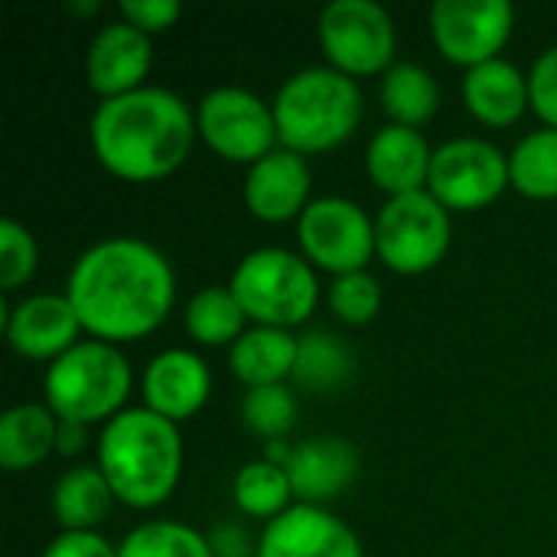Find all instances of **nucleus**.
I'll list each match as a JSON object with an SVG mask.
<instances>
[{"label": "nucleus", "mask_w": 557, "mask_h": 557, "mask_svg": "<svg viewBox=\"0 0 557 557\" xmlns=\"http://www.w3.org/2000/svg\"><path fill=\"white\" fill-rule=\"evenodd\" d=\"M111 499L101 467H75L52 486V512L65 532H91L108 516Z\"/></svg>", "instance_id": "obj_23"}, {"label": "nucleus", "mask_w": 557, "mask_h": 557, "mask_svg": "<svg viewBox=\"0 0 557 557\" xmlns=\"http://www.w3.org/2000/svg\"><path fill=\"white\" fill-rule=\"evenodd\" d=\"M320 42L333 69L375 75L392 69L395 23L375 0H333L320 13Z\"/></svg>", "instance_id": "obj_8"}, {"label": "nucleus", "mask_w": 557, "mask_h": 557, "mask_svg": "<svg viewBox=\"0 0 557 557\" xmlns=\"http://www.w3.org/2000/svg\"><path fill=\"white\" fill-rule=\"evenodd\" d=\"M509 183V157L490 140L454 137L434 150L428 186L444 209H483Z\"/></svg>", "instance_id": "obj_11"}, {"label": "nucleus", "mask_w": 557, "mask_h": 557, "mask_svg": "<svg viewBox=\"0 0 557 557\" xmlns=\"http://www.w3.org/2000/svg\"><path fill=\"white\" fill-rule=\"evenodd\" d=\"M98 467L114 499L124 506H160L180 483L183 470V441L176 421L150 408H127L114 414L98 441Z\"/></svg>", "instance_id": "obj_3"}, {"label": "nucleus", "mask_w": 557, "mask_h": 557, "mask_svg": "<svg viewBox=\"0 0 557 557\" xmlns=\"http://www.w3.org/2000/svg\"><path fill=\"white\" fill-rule=\"evenodd\" d=\"M330 307L346 323H369L382 307V287L369 271L339 274L330 287Z\"/></svg>", "instance_id": "obj_31"}, {"label": "nucleus", "mask_w": 557, "mask_h": 557, "mask_svg": "<svg viewBox=\"0 0 557 557\" xmlns=\"http://www.w3.org/2000/svg\"><path fill=\"white\" fill-rule=\"evenodd\" d=\"M131 392V366L121 349L101 339L75 343L46 372V401L59 421L91 424L121 414Z\"/></svg>", "instance_id": "obj_5"}, {"label": "nucleus", "mask_w": 557, "mask_h": 557, "mask_svg": "<svg viewBox=\"0 0 557 557\" xmlns=\"http://www.w3.org/2000/svg\"><path fill=\"white\" fill-rule=\"evenodd\" d=\"M352 372V352L326 330H310L297 336L294 379L310 392H333Z\"/></svg>", "instance_id": "obj_25"}, {"label": "nucleus", "mask_w": 557, "mask_h": 557, "mask_svg": "<svg viewBox=\"0 0 557 557\" xmlns=\"http://www.w3.org/2000/svg\"><path fill=\"white\" fill-rule=\"evenodd\" d=\"M209 388H212L209 366L189 349H166L153 356L144 372L147 408L170 421L193 418L206 405Z\"/></svg>", "instance_id": "obj_17"}, {"label": "nucleus", "mask_w": 557, "mask_h": 557, "mask_svg": "<svg viewBox=\"0 0 557 557\" xmlns=\"http://www.w3.org/2000/svg\"><path fill=\"white\" fill-rule=\"evenodd\" d=\"M242 418L245 428L255 431L258 437L277 441L287 434L297 421V401L284 385H264V388H248L242 401Z\"/></svg>", "instance_id": "obj_30"}, {"label": "nucleus", "mask_w": 557, "mask_h": 557, "mask_svg": "<svg viewBox=\"0 0 557 557\" xmlns=\"http://www.w3.org/2000/svg\"><path fill=\"white\" fill-rule=\"evenodd\" d=\"M209 545H212V555L215 557H248L251 552V542H248V532L235 522H222L212 529L209 535Z\"/></svg>", "instance_id": "obj_36"}, {"label": "nucleus", "mask_w": 557, "mask_h": 557, "mask_svg": "<svg viewBox=\"0 0 557 557\" xmlns=\"http://www.w3.org/2000/svg\"><path fill=\"white\" fill-rule=\"evenodd\" d=\"M228 287L242 304L245 317L277 330L304 323L320 297V284L310 261L287 248H258L245 255Z\"/></svg>", "instance_id": "obj_6"}, {"label": "nucleus", "mask_w": 557, "mask_h": 557, "mask_svg": "<svg viewBox=\"0 0 557 557\" xmlns=\"http://www.w3.org/2000/svg\"><path fill=\"white\" fill-rule=\"evenodd\" d=\"M245 310L232 287H202L186 304V330L202 346H225L242 336Z\"/></svg>", "instance_id": "obj_27"}, {"label": "nucleus", "mask_w": 557, "mask_h": 557, "mask_svg": "<svg viewBox=\"0 0 557 557\" xmlns=\"http://www.w3.org/2000/svg\"><path fill=\"white\" fill-rule=\"evenodd\" d=\"M82 447H85V424H75V421H59L55 450H62V454H78Z\"/></svg>", "instance_id": "obj_37"}, {"label": "nucleus", "mask_w": 557, "mask_h": 557, "mask_svg": "<svg viewBox=\"0 0 557 557\" xmlns=\"http://www.w3.org/2000/svg\"><path fill=\"white\" fill-rule=\"evenodd\" d=\"M509 180L532 199L557 196V127L532 131L509 153Z\"/></svg>", "instance_id": "obj_26"}, {"label": "nucleus", "mask_w": 557, "mask_h": 557, "mask_svg": "<svg viewBox=\"0 0 557 557\" xmlns=\"http://www.w3.org/2000/svg\"><path fill=\"white\" fill-rule=\"evenodd\" d=\"M359 457L343 437H310L297 444L284 463L290 490L300 503L320 506L336 499L356 476Z\"/></svg>", "instance_id": "obj_18"}, {"label": "nucleus", "mask_w": 557, "mask_h": 557, "mask_svg": "<svg viewBox=\"0 0 557 557\" xmlns=\"http://www.w3.org/2000/svg\"><path fill=\"white\" fill-rule=\"evenodd\" d=\"M59 437V418L42 405H16L0 418V463L7 470H29L42 463Z\"/></svg>", "instance_id": "obj_22"}, {"label": "nucleus", "mask_w": 557, "mask_h": 557, "mask_svg": "<svg viewBox=\"0 0 557 557\" xmlns=\"http://www.w3.org/2000/svg\"><path fill=\"white\" fill-rule=\"evenodd\" d=\"M117 557H215L206 535L183 522H147L134 529L121 545Z\"/></svg>", "instance_id": "obj_29"}, {"label": "nucleus", "mask_w": 557, "mask_h": 557, "mask_svg": "<svg viewBox=\"0 0 557 557\" xmlns=\"http://www.w3.org/2000/svg\"><path fill=\"white\" fill-rule=\"evenodd\" d=\"M72 10H78V13H91V10H98V3H72Z\"/></svg>", "instance_id": "obj_38"}, {"label": "nucleus", "mask_w": 557, "mask_h": 557, "mask_svg": "<svg viewBox=\"0 0 557 557\" xmlns=\"http://www.w3.org/2000/svg\"><path fill=\"white\" fill-rule=\"evenodd\" d=\"M431 160H434V150L428 147L424 134L405 124H388L375 131V137L369 140V153H366L372 183L392 196L418 193L421 183H428L431 176Z\"/></svg>", "instance_id": "obj_19"}, {"label": "nucleus", "mask_w": 557, "mask_h": 557, "mask_svg": "<svg viewBox=\"0 0 557 557\" xmlns=\"http://www.w3.org/2000/svg\"><path fill=\"white\" fill-rule=\"evenodd\" d=\"M176 281L170 261L144 238L117 235L91 245L69 274L82 330L101 343H127L153 333L173 307Z\"/></svg>", "instance_id": "obj_1"}, {"label": "nucleus", "mask_w": 557, "mask_h": 557, "mask_svg": "<svg viewBox=\"0 0 557 557\" xmlns=\"http://www.w3.org/2000/svg\"><path fill=\"white\" fill-rule=\"evenodd\" d=\"M121 13L127 16V23H134L144 33H160L166 26L176 23L180 16V3L176 0H121Z\"/></svg>", "instance_id": "obj_34"}, {"label": "nucleus", "mask_w": 557, "mask_h": 557, "mask_svg": "<svg viewBox=\"0 0 557 557\" xmlns=\"http://www.w3.org/2000/svg\"><path fill=\"white\" fill-rule=\"evenodd\" d=\"M467 108L493 127H506L522 117L529 101V75H522L509 59H490L473 65L463 78Z\"/></svg>", "instance_id": "obj_20"}, {"label": "nucleus", "mask_w": 557, "mask_h": 557, "mask_svg": "<svg viewBox=\"0 0 557 557\" xmlns=\"http://www.w3.org/2000/svg\"><path fill=\"white\" fill-rule=\"evenodd\" d=\"M232 372L248 388L281 385L287 375H294L297 366V336L277 326H255L245 330L228 352Z\"/></svg>", "instance_id": "obj_21"}, {"label": "nucleus", "mask_w": 557, "mask_h": 557, "mask_svg": "<svg viewBox=\"0 0 557 557\" xmlns=\"http://www.w3.org/2000/svg\"><path fill=\"white\" fill-rule=\"evenodd\" d=\"M450 248V209L431 189L392 196L375 219V251L398 274L431 271Z\"/></svg>", "instance_id": "obj_7"}, {"label": "nucleus", "mask_w": 557, "mask_h": 557, "mask_svg": "<svg viewBox=\"0 0 557 557\" xmlns=\"http://www.w3.org/2000/svg\"><path fill=\"white\" fill-rule=\"evenodd\" d=\"M258 557H362V548L343 519L300 503L268 522Z\"/></svg>", "instance_id": "obj_13"}, {"label": "nucleus", "mask_w": 557, "mask_h": 557, "mask_svg": "<svg viewBox=\"0 0 557 557\" xmlns=\"http://www.w3.org/2000/svg\"><path fill=\"white\" fill-rule=\"evenodd\" d=\"M153 62V46L144 29L134 23H108L104 29L95 33L88 46V82L98 95L117 98L147 78Z\"/></svg>", "instance_id": "obj_15"}, {"label": "nucleus", "mask_w": 557, "mask_h": 557, "mask_svg": "<svg viewBox=\"0 0 557 557\" xmlns=\"http://www.w3.org/2000/svg\"><path fill=\"white\" fill-rule=\"evenodd\" d=\"M529 101L548 127H557V46L535 59L529 72Z\"/></svg>", "instance_id": "obj_33"}, {"label": "nucleus", "mask_w": 557, "mask_h": 557, "mask_svg": "<svg viewBox=\"0 0 557 557\" xmlns=\"http://www.w3.org/2000/svg\"><path fill=\"white\" fill-rule=\"evenodd\" d=\"M310 183L313 180L304 153L277 147L251 163L245 180V202L251 215L264 222H284L310 206Z\"/></svg>", "instance_id": "obj_16"}, {"label": "nucleus", "mask_w": 557, "mask_h": 557, "mask_svg": "<svg viewBox=\"0 0 557 557\" xmlns=\"http://www.w3.org/2000/svg\"><path fill=\"white\" fill-rule=\"evenodd\" d=\"M196 127L215 153L238 163H258L277 150L274 140H281L274 108H268L255 91L232 85L212 88L199 101Z\"/></svg>", "instance_id": "obj_10"}, {"label": "nucleus", "mask_w": 557, "mask_h": 557, "mask_svg": "<svg viewBox=\"0 0 557 557\" xmlns=\"http://www.w3.org/2000/svg\"><path fill=\"white\" fill-rule=\"evenodd\" d=\"M297 238L317 268L339 277L366 271V261L375 251V222H369L366 209H359L352 199L320 196L300 212Z\"/></svg>", "instance_id": "obj_9"}, {"label": "nucleus", "mask_w": 557, "mask_h": 557, "mask_svg": "<svg viewBox=\"0 0 557 557\" xmlns=\"http://www.w3.org/2000/svg\"><path fill=\"white\" fill-rule=\"evenodd\" d=\"M290 480L284 473V467L271 463V460H255L245 463L235 476V503L245 516L255 519H277L281 512H287L290 506Z\"/></svg>", "instance_id": "obj_28"}, {"label": "nucleus", "mask_w": 557, "mask_h": 557, "mask_svg": "<svg viewBox=\"0 0 557 557\" xmlns=\"http://www.w3.org/2000/svg\"><path fill=\"white\" fill-rule=\"evenodd\" d=\"M516 23L509 0H437L431 7V33L437 49L460 65L499 59Z\"/></svg>", "instance_id": "obj_12"}, {"label": "nucleus", "mask_w": 557, "mask_h": 557, "mask_svg": "<svg viewBox=\"0 0 557 557\" xmlns=\"http://www.w3.org/2000/svg\"><path fill=\"white\" fill-rule=\"evenodd\" d=\"M441 101V88L424 65L395 62L382 78V104L395 117V124L418 127L424 124Z\"/></svg>", "instance_id": "obj_24"}, {"label": "nucleus", "mask_w": 557, "mask_h": 557, "mask_svg": "<svg viewBox=\"0 0 557 557\" xmlns=\"http://www.w3.org/2000/svg\"><path fill=\"white\" fill-rule=\"evenodd\" d=\"M42 557H117V548L98 532H62L46 545Z\"/></svg>", "instance_id": "obj_35"}, {"label": "nucleus", "mask_w": 557, "mask_h": 557, "mask_svg": "<svg viewBox=\"0 0 557 557\" xmlns=\"http://www.w3.org/2000/svg\"><path fill=\"white\" fill-rule=\"evenodd\" d=\"M82 320L65 294H36L7 313V339L23 359H59L75 346Z\"/></svg>", "instance_id": "obj_14"}, {"label": "nucleus", "mask_w": 557, "mask_h": 557, "mask_svg": "<svg viewBox=\"0 0 557 557\" xmlns=\"http://www.w3.org/2000/svg\"><path fill=\"white\" fill-rule=\"evenodd\" d=\"M271 108L277 137L287 150L320 153L343 144L356 131L362 95L346 72L333 65H310L281 85Z\"/></svg>", "instance_id": "obj_4"}, {"label": "nucleus", "mask_w": 557, "mask_h": 557, "mask_svg": "<svg viewBox=\"0 0 557 557\" xmlns=\"http://www.w3.org/2000/svg\"><path fill=\"white\" fill-rule=\"evenodd\" d=\"M196 131L186 101L153 85L104 98L91 114V147L98 160L114 176L134 183L170 176L186 160Z\"/></svg>", "instance_id": "obj_2"}, {"label": "nucleus", "mask_w": 557, "mask_h": 557, "mask_svg": "<svg viewBox=\"0 0 557 557\" xmlns=\"http://www.w3.org/2000/svg\"><path fill=\"white\" fill-rule=\"evenodd\" d=\"M36 261H39V248L33 235L20 222L3 219L0 222V287L13 290L26 284L36 271Z\"/></svg>", "instance_id": "obj_32"}]
</instances>
